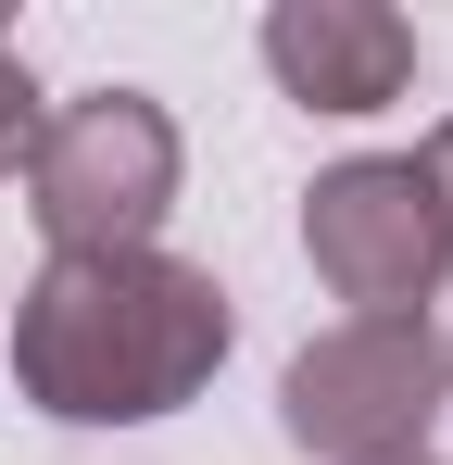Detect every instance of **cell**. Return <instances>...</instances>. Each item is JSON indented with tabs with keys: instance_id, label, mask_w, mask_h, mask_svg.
<instances>
[{
	"instance_id": "cell-1",
	"label": "cell",
	"mask_w": 453,
	"mask_h": 465,
	"mask_svg": "<svg viewBox=\"0 0 453 465\" xmlns=\"http://www.w3.org/2000/svg\"><path fill=\"white\" fill-rule=\"evenodd\" d=\"M239 340L215 264L151 252H51L13 302V390L64 428H151L202 402Z\"/></svg>"
},
{
	"instance_id": "cell-5",
	"label": "cell",
	"mask_w": 453,
	"mask_h": 465,
	"mask_svg": "<svg viewBox=\"0 0 453 465\" xmlns=\"http://www.w3.org/2000/svg\"><path fill=\"white\" fill-rule=\"evenodd\" d=\"M265 76L290 88L302 114H390L416 88V25L390 0H277L265 13Z\"/></svg>"
},
{
	"instance_id": "cell-6",
	"label": "cell",
	"mask_w": 453,
	"mask_h": 465,
	"mask_svg": "<svg viewBox=\"0 0 453 465\" xmlns=\"http://www.w3.org/2000/svg\"><path fill=\"white\" fill-rule=\"evenodd\" d=\"M38 126H51V101H38V76H25V51H13V25H0V176H25V152H38Z\"/></svg>"
},
{
	"instance_id": "cell-2",
	"label": "cell",
	"mask_w": 453,
	"mask_h": 465,
	"mask_svg": "<svg viewBox=\"0 0 453 465\" xmlns=\"http://www.w3.org/2000/svg\"><path fill=\"white\" fill-rule=\"evenodd\" d=\"M176 114L151 88H76L51 101L38 152H25V214L51 252H151L164 214H176Z\"/></svg>"
},
{
	"instance_id": "cell-7",
	"label": "cell",
	"mask_w": 453,
	"mask_h": 465,
	"mask_svg": "<svg viewBox=\"0 0 453 465\" xmlns=\"http://www.w3.org/2000/svg\"><path fill=\"white\" fill-rule=\"evenodd\" d=\"M416 163V189H428V214H441V239H453V114L428 126V152H403Z\"/></svg>"
},
{
	"instance_id": "cell-4",
	"label": "cell",
	"mask_w": 453,
	"mask_h": 465,
	"mask_svg": "<svg viewBox=\"0 0 453 465\" xmlns=\"http://www.w3.org/2000/svg\"><path fill=\"white\" fill-rule=\"evenodd\" d=\"M302 252L327 277V302H353L366 327H416L453 277V239L416 189L403 152H340L315 189H302Z\"/></svg>"
},
{
	"instance_id": "cell-3",
	"label": "cell",
	"mask_w": 453,
	"mask_h": 465,
	"mask_svg": "<svg viewBox=\"0 0 453 465\" xmlns=\"http://www.w3.org/2000/svg\"><path fill=\"white\" fill-rule=\"evenodd\" d=\"M453 402V340L416 314V327H366L340 314L327 340H302L290 378H277V428L327 465H416L428 428Z\"/></svg>"
},
{
	"instance_id": "cell-8",
	"label": "cell",
	"mask_w": 453,
	"mask_h": 465,
	"mask_svg": "<svg viewBox=\"0 0 453 465\" xmlns=\"http://www.w3.org/2000/svg\"><path fill=\"white\" fill-rule=\"evenodd\" d=\"M416 465H441V453H416Z\"/></svg>"
}]
</instances>
